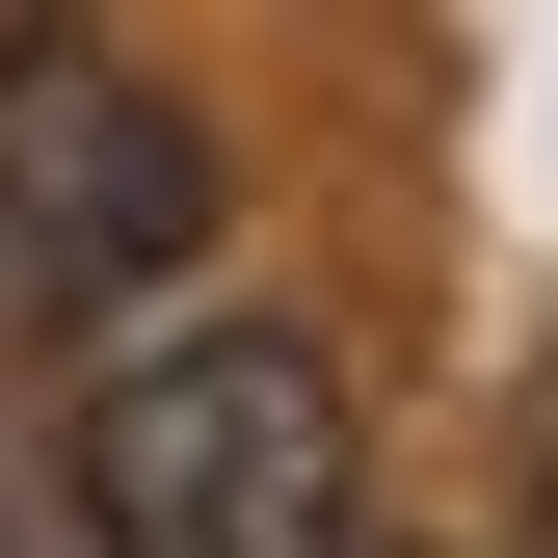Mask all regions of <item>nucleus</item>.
I'll use <instances>...</instances> for the list:
<instances>
[{
	"instance_id": "1",
	"label": "nucleus",
	"mask_w": 558,
	"mask_h": 558,
	"mask_svg": "<svg viewBox=\"0 0 558 558\" xmlns=\"http://www.w3.org/2000/svg\"><path fill=\"white\" fill-rule=\"evenodd\" d=\"M53 478H81V558H345L373 532V399L293 319H160Z\"/></svg>"
},
{
	"instance_id": "3",
	"label": "nucleus",
	"mask_w": 558,
	"mask_h": 558,
	"mask_svg": "<svg viewBox=\"0 0 558 558\" xmlns=\"http://www.w3.org/2000/svg\"><path fill=\"white\" fill-rule=\"evenodd\" d=\"M345 558H399V532H345Z\"/></svg>"
},
{
	"instance_id": "2",
	"label": "nucleus",
	"mask_w": 558,
	"mask_h": 558,
	"mask_svg": "<svg viewBox=\"0 0 558 558\" xmlns=\"http://www.w3.org/2000/svg\"><path fill=\"white\" fill-rule=\"evenodd\" d=\"M160 266H214V107L27 27L0 53V319H133Z\"/></svg>"
}]
</instances>
